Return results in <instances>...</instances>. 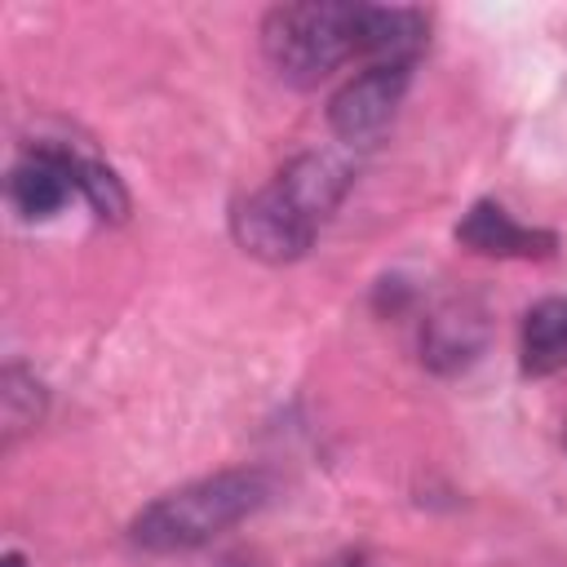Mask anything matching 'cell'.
Listing matches in <instances>:
<instances>
[{
    "instance_id": "1",
    "label": "cell",
    "mask_w": 567,
    "mask_h": 567,
    "mask_svg": "<svg viewBox=\"0 0 567 567\" xmlns=\"http://www.w3.org/2000/svg\"><path fill=\"white\" fill-rule=\"evenodd\" d=\"M354 186V168L332 151H306L288 159L261 190H252L235 213V244L270 266L297 261L310 252L319 226L337 213L346 190Z\"/></svg>"
},
{
    "instance_id": "2",
    "label": "cell",
    "mask_w": 567,
    "mask_h": 567,
    "mask_svg": "<svg viewBox=\"0 0 567 567\" xmlns=\"http://www.w3.org/2000/svg\"><path fill=\"white\" fill-rule=\"evenodd\" d=\"M266 496H270V478L261 470H221L151 501L133 518L128 536L146 554L199 549L226 527H235L239 518H248L252 509H261Z\"/></svg>"
},
{
    "instance_id": "3",
    "label": "cell",
    "mask_w": 567,
    "mask_h": 567,
    "mask_svg": "<svg viewBox=\"0 0 567 567\" xmlns=\"http://www.w3.org/2000/svg\"><path fill=\"white\" fill-rule=\"evenodd\" d=\"M261 53L279 71V80L310 89L359 53V4L346 0L275 4L261 18Z\"/></svg>"
},
{
    "instance_id": "4",
    "label": "cell",
    "mask_w": 567,
    "mask_h": 567,
    "mask_svg": "<svg viewBox=\"0 0 567 567\" xmlns=\"http://www.w3.org/2000/svg\"><path fill=\"white\" fill-rule=\"evenodd\" d=\"M408 80H412V66H403V62H368L354 80H346L332 93V102H328L332 133L346 146H372L390 128V120L408 93Z\"/></svg>"
},
{
    "instance_id": "5",
    "label": "cell",
    "mask_w": 567,
    "mask_h": 567,
    "mask_svg": "<svg viewBox=\"0 0 567 567\" xmlns=\"http://www.w3.org/2000/svg\"><path fill=\"white\" fill-rule=\"evenodd\" d=\"M75 190V159L71 146H31L22 159L9 168V204L27 221H44L66 208Z\"/></svg>"
},
{
    "instance_id": "6",
    "label": "cell",
    "mask_w": 567,
    "mask_h": 567,
    "mask_svg": "<svg viewBox=\"0 0 567 567\" xmlns=\"http://www.w3.org/2000/svg\"><path fill=\"white\" fill-rule=\"evenodd\" d=\"M456 244L478 257H554L558 235L514 221L496 199H478L456 221Z\"/></svg>"
},
{
    "instance_id": "7",
    "label": "cell",
    "mask_w": 567,
    "mask_h": 567,
    "mask_svg": "<svg viewBox=\"0 0 567 567\" xmlns=\"http://www.w3.org/2000/svg\"><path fill=\"white\" fill-rule=\"evenodd\" d=\"M430 40V22L421 9H390V4H359V53L372 62H403L412 66Z\"/></svg>"
},
{
    "instance_id": "8",
    "label": "cell",
    "mask_w": 567,
    "mask_h": 567,
    "mask_svg": "<svg viewBox=\"0 0 567 567\" xmlns=\"http://www.w3.org/2000/svg\"><path fill=\"white\" fill-rule=\"evenodd\" d=\"M518 363L523 377H554L567 368V297H545L523 315Z\"/></svg>"
},
{
    "instance_id": "9",
    "label": "cell",
    "mask_w": 567,
    "mask_h": 567,
    "mask_svg": "<svg viewBox=\"0 0 567 567\" xmlns=\"http://www.w3.org/2000/svg\"><path fill=\"white\" fill-rule=\"evenodd\" d=\"M483 350V319L470 306L439 310L421 332V359L434 372H456Z\"/></svg>"
},
{
    "instance_id": "10",
    "label": "cell",
    "mask_w": 567,
    "mask_h": 567,
    "mask_svg": "<svg viewBox=\"0 0 567 567\" xmlns=\"http://www.w3.org/2000/svg\"><path fill=\"white\" fill-rule=\"evenodd\" d=\"M44 416V385L27 368H4L0 377V421H4V443H13L22 430H31Z\"/></svg>"
},
{
    "instance_id": "11",
    "label": "cell",
    "mask_w": 567,
    "mask_h": 567,
    "mask_svg": "<svg viewBox=\"0 0 567 567\" xmlns=\"http://www.w3.org/2000/svg\"><path fill=\"white\" fill-rule=\"evenodd\" d=\"M71 159H75V190L89 199V208H93L102 221H124V213H128V190H124V182H120L102 159L80 155L75 146H71Z\"/></svg>"
},
{
    "instance_id": "12",
    "label": "cell",
    "mask_w": 567,
    "mask_h": 567,
    "mask_svg": "<svg viewBox=\"0 0 567 567\" xmlns=\"http://www.w3.org/2000/svg\"><path fill=\"white\" fill-rule=\"evenodd\" d=\"M0 567H27V558H22V554H18V549H9V554H4V558H0Z\"/></svg>"
},
{
    "instance_id": "13",
    "label": "cell",
    "mask_w": 567,
    "mask_h": 567,
    "mask_svg": "<svg viewBox=\"0 0 567 567\" xmlns=\"http://www.w3.org/2000/svg\"><path fill=\"white\" fill-rule=\"evenodd\" d=\"M341 567H363V558H346V563H341Z\"/></svg>"
},
{
    "instance_id": "14",
    "label": "cell",
    "mask_w": 567,
    "mask_h": 567,
    "mask_svg": "<svg viewBox=\"0 0 567 567\" xmlns=\"http://www.w3.org/2000/svg\"><path fill=\"white\" fill-rule=\"evenodd\" d=\"M563 447H567V430H563Z\"/></svg>"
}]
</instances>
